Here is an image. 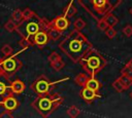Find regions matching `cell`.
Returning <instances> with one entry per match:
<instances>
[{
  "instance_id": "14",
  "label": "cell",
  "mask_w": 132,
  "mask_h": 118,
  "mask_svg": "<svg viewBox=\"0 0 132 118\" xmlns=\"http://www.w3.org/2000/svg\"><path fill=\"white\" fill-rule=\"evenodd\" d=\"M86 86L91 88V89H93V90H95V91H97V92H99V89L101 87V83L97 80V78L95 76H90V78L87 81Z\"/></svg>"
},
{
  "instance_id": "27",
  "label": "cell",
  "mask_w": 132,
  "mask_h": 118,
  "mask_svg": "<svg viewBox=\"0 0 132 118\" xmlns=\"http://www.w3.org/2000/svg\"><path fill=\"white\" fill-rule=\"evenodd\" d=\"M37 14L32 10V9H30V8H25L24 10H23V16H24V19H29V18H32V17H34V16H36Z\"/></svg>"
},
{
  "instance_id": "37",
  "label": "cell",
  "mask_w": 132,
  "mask_h": 118,
  "mask_svg": "<svg viewBox=\"0 0 132 118\" xmlns=\"http://www.w3.org/2000/svg\"><path fill=\"white\" fill-rule=\"evenodd\" d=\"M130 13H131V14H132V7H131V8H130Z\"/></svg>"
},
{
  "instance_id": "24",
  "label": "cell",
  "mask_w": 132,
  "mask_h": 118,
  "mask_svg": "<svg viewBox=\"0 0 132 118\" xmlns=\"http://www.w3.org/2000/svg\"><path fill=\"white\" fill-rule=\"evenodd\" d=\"M19 45H20L21 48L25 49V48H28V47L32 46V45H33V42H32V40L29 39V38H24V37H22L21 40L19 41Z\"/></svg>"
},
{
  "instance_id": "34",
  "label": "cell",
  "mask_w": 132,
  "mask_h": 118,
  "mask_svg": "<svg viewBox=\"0 0 132 118\" xmlns=\"http://www.w3.org/2000/svg\"><path fill=\"white\" fill-rule=\"evenodd\" d=\"M11 117H12L11 111H8L6 109H4V111L0 113V118H11Z\"/></svg>"
},
{
  "instance_id": "12",
  "label": "cell",
  "mask_w": 132,
  "mask_h": 118,
  "mask_svg": "<svg viewBox=\"0 0 132 118\" xmlns=\"http://www.w3.org/2000/svg\"><path fill=\"white\" fill-rule=\"evenodd\" d=\"M80 96H81L82 100H85L89 104H91L94 100L101 97L99 92H97V91H95V90H93V89H91L87 86H84L82 90L80 91Z\"/></svg>"
},
{
  "instance_id": "31",
  "label": "cell",
  "mask_w": 132,
  "mask_h": 118,
  "mask_svg": "<svg viewBox=\"0 0 132 118\" xmlns=\"http://www.w3.org/2000/svg\"><path fill=\"white\" fill-rule=\"evenodd\" d=\"M123 34L126 37H131L132 36V26L131 25H127L123 28Z\"/></svg>"
},
{
  "instance_id": "33",
  "label": "cell",
  "mask_w": 132,
  "mask_h": 118,
  "mask_svg": "<svg viewBox=\"0 0 132 118\" xmlns=\"http://www.w3.org/2000/svg\"><path fill=\"white\" fill-rule=\"evenodd\" d=\"M121 74H124V75H127V76H130L132 77V68L125 65V67L121 70Z\"/></svg>"
},
{
  "instance_id": "6",
  "label": "cell",
  "mask_w": 132,
  "mask_h": 118,
  "mask_svg": "<svg viewBox=\"0 0 132 118\" xmlns=\"http://www.w3.org/2000/svg\"><path fill=\"white\" fill-rule=\"evenodd\" d=\"M91 2L94 10L98 14L104 16L106 13L117 8L122 3V0H91Z\"/></svg>"
},
{
  "instance_id": "13",
  "label": "cell",
  "mask_w": 132,
  "mask_h": 118,
  "mask_svg": "<svg viewBox=\"0 0 132 118\" xmlns=\"http://www.w3.org/2000/svg\"><path fill=\"white\" fill-rule=\"evenodd\" d=\"M26 88L25 83L20 80V79H15L10 83V90L13 94H21Z\"/></svg>"
},
{
  "instance_id": "35",
  "label": "cell",
  "mask_w": 132,
  "mask_h": 118,
  "mask_svg": "<svg viewBox=\"0 0 132 118\" xmlns=\"http://www.w3.org/2000/svg\"><path fill=\"white\" fill-rule=\"evenodd\" d=\"M2 61H3V58H1V57H0V77H1V76H7V75H6V73H5V71H4V69H3ZM7 77H8V76H7ZM9 78H10V77H9Z\"/></svg>"
},
{
  "instance_id": "22",
  "label": "cell",
  "mask_w": 132,
  "mask_h": 118,
  "mask_svg": "<svg viewBox=\"0 0 132 118\" xmlns=\"http://www.w3.org/2000/svg\"><path fill=\"white\" fill-rule=\"evenodd\" d=\"M51 67H52L55 71L59 72V71H61V70L65 67V63L63 62V60H62V58H59V60H57V61H55V62L51 63Z\"/></svg>"
},
{
  "instance_id": "32",
  "label": "cell",
  "mask_w": 132,
  "mask_h": 118,
  "mask_svg": "<svg viewBox=\"0 0 132 118\" xmlns=\"http://www.w3.org/2000/svg\"><path fill=\"white\" fill-rule=\"evenodd\" d=\"M59 58H62L61 57V55L58 53V52H52L48 56H47V60H48V62L50 63H53V62H55V61H57V60H59Z\"/></svg>"
},
{
  "instance_id": "1",
  "label": "cell",
  "mask_w": 132,
  "mask_h": 118,
  "mask_svg": "<svg viewBox=\"0 0 132 118\" xmlns=\"http://www.w3.org/2000/svg\"><path fill=\"white\" fill-rule=\"evenodd\" d=\"M92 47L93 44L89 39L76 29L70 31L59 44L61 51L75 64H77Z\"/></svg>"
},
{
  "instance_id": "23",
  "label": "cell",
  "mask_w": 132,
  "mask_h": 118,
  "mask_svg": "<svg viewBox=\"0 0 132 118\" xmlns=\"http://www.w3.org/2000/svg\"><path fill=\"white\" fill-rule=\"evenodd\" d=\"M80 114V110L76 106H70L67 110V115L71 118H75Z\"/></svg>"
},
{
  "instance_id": "28",
  "label": "cell",
  "mask_w": 132,
  "mask_h": 118,
  "mask_svg": "<svg viewBox=\"0 0 132 118\" xmlns=\"http://www.w3.org/2000/svg\"><path fill=\"white\" fill-rule=\"evenodd\" d=\"M97 27H98V29H99L100 31L105 32V31H106V29H107L109 26H108L107 22L104 19V17H102V18L98 19V22H97Z\"/></svg>"
},
{
  "instance_id": "25",
  "label": "cell",
  "mask_w": 132,
  "mask_h": 118,
  "mask_svg": "<svg viewBox=\"0 0 132 118\" xmlns=\"http://www.w3.org/2000/svg\"><path fill=\"white\" fill-rule=\"evenodd\" d=\"M12 52H13V48H12L9 44H4V45L1 47V53H2L5 57L12 55Z\"/></svg>"
},
{
  "instance_id": "8",
  "label": "cell",
  "mask_w": 132,
  "mask_h": 118,
  "mask_svg": "<svg viewBox=\"0 0 132 118\" xmlns=\"http://www.w3.org/2000/svg\"><path fill=\"white\" fill-rule=\"evenodd\" d=\"M31 40L33 42V45L37 46L38 48H43L48 43V41L51 39L48 37V34H47V31L46 30H40L39 32H37L31 38Z\"/></svg>"
},
{
  "instance_id": "7",
  "label": "cell",
  "mask_w": 132,
  "mask_h": 118,
  "mask_svg": "<svg viewBox=\"0 0 132 118\" xmlns=\"http://www.w3.org/2000/svg\"><path fill=\"white\" fill-rule=\"evenodd\" d=\"M2 66L6 75L8 77H11L22 68V62L16 56L10 55V56H6V58H3Z\"/></svg>"
},
{
  "instance_id": "10",
  "label": "cell",
  "mask_w": 132,
  "mask_h": 118,
  "mask_svg": "<svg viewBox=\"0 0 132 118\" xmlns=\"http://www.w3.org/2000/svg\"><path fill=\"white\" fill-rule=\"evenodd\" d=\"M0 106L8 111H13L19 107V101L15 99L13 93H10L0 102Z\"/></svg>"
},
{
  "instance_id": "3",
  "label": "cell",
  "mask_w": 132,
  "mask_h": 118,
  "mask_svg": "<svg viewBox=\"0 0 132 118\" xmlns=\"http://www.w3.org/2000/svg\"><path fill=\"white\" fill-rule=\"evenodd\" d=\"M78 64L81 66L84 71L89 74L90 76L97 75L103 68L106 66L107 61L104 58V56L96 50L94 47H92L78 62Z\"/></svg>"
},
{
  "instance_id": "15",
  "label": "cell",
  "mask_w": 132,
  "mask_h": 118,
  "mask_svg": "<svg viewBox=\"0 0 132 118\" xmlns=\"http://www.w3.org/2000/svg\"><path fill=\"white\" fill-rule=\"evenodd\" d=\"M47 34H48L50 39L53 40V41H58L59 39H61V38L63 37L62 31L57 30V29H55V28H53V27H51V26H50V28L47 29Z\"/></svg>"
},
{
  "instance_id": "20",
  "label": "cell",
  "mask_w": 132,
  "mask_h": 118,
  "mask_svg": "<svg viewBox=\"0 0 132 118\" xmlns=\"http://www.w3.org/2000/svg\"><path fill=\"white\" fill-rule=\"evenodd\" d=\"M120 81L123 83L125 89H128L131 85H132V77L130 76H127V75H124V74H121V76L119 77Z\"/></svg>"
},
{
  "instance_id": "39",
  "label": "cell",
  "mask_w": 132,
  "mask_h": 118,
  "mask_svg": "<svg viewBox=\"0 0 132 118\" xmlns=\"http://www.w3.org/2000/svg\"><path fill=\"white\" fill-rule=\"evenodd\" d=\"M77 1H81V0H77Z\"/></svg>"
},
{
  "instance_id": "36",
  "label": "cell",
  "mask_w": 132,
  "mask_h": 118,
  "mask_svg": "<svg viewBox=\"0 0 132 118\" xmlns=\"http://www.w3.org/2000/svg\"><path fill=\"white\" fill-rule=\"evenodd\" d=\"M127 66H129V67H131L132 68V58H130L128 62H127V64H126Z\"/></svg>"
},
{
  "instance_id": "2",
  "label": "cell",
  "mask_w": 132,
  "mask_h": 118,
  "mask_svg": "<svg viewBox=\"0 0 132 118\" xmlns=\"http://www.w3.org/2000/svg\"><path fill=\"white\" fill-rule=\"evenodd\" d=\"M63 102L64 97L62 95L50 92L47 94L37 95L31 103V106L41 117H48L63 104Z\"/></svg>"
},
{
  "instance_id": "11",
  "label": "cell",
  "mask_w": 132,
  "mask_h": 118,
  "mask_svg": "<svg viewBox=\"0 0 132 118\" xmlns=\"http://www.w3.org/2000/svg\"><path fill=\"white\" fill-rule=\"evenodd\" d=\"M10 80L7 76H1L0 77V102L7 96L8 94L12 93L10 90Z\"/></svg>"
},
{
  "instance_id": "19",
  "label": "cell",
  "mask_w": 132,
  "mask_h": 118,
  "mask_svg": "<svg viewBox=\"0 0 132 118\" xmlns=\"http://www.w3.org/2000/svg\"><path fill=\"white\" fill-rule=\"evenodd\" d=\"M16 28H18V23H16L15 21H13L12 18L8 19V21L5 23V25H4V29H5L7 32H9V33L14 32V31L16 30Z\"/></svg>"
},
{
  "instance_id": "26",
  "label": "cell",
  "mask_w": 132,
  "mask_h": 118,
  "mask_svg": "<svg viewBox=\"0 0 132 118\" xmlns=\"http://www.w3.org/2000/svg\"><path fill=\"white\" fill-rule=\"evenodd\" d=\"M73 26H74V29H76V30H79V31H81L86 26H87V24H86V22L81 18V17H78V18H76L75 21H74V23H73Z\"/></svg>"
},
{
  "instance_id": "18",
  "label": "cell",
  "mask_w": 132,
  "mask_h": 118,
  "mask_svg": "<svg viewBox=\"0 0 132 118\" xmlns=\"http://www.w3.org/2000/svg\"><path fill=\"white\" fill-rule=\"evenodd\" d=\"M103 17H104V19L107 22V24H108L109 27H114V26L119 23L118 17H117L112 12H108V13H106Z\"/></svg>"
},
{
  "instance_id": "4",
  "label": "cell",
  "mask_w": 132,
  "mask_h": 118,
  "mask_svg": "<svg viewBox=\"0 0 132 118\" xmlns=\"http://www.w3.org/2000/svg\"><path fill=\"white\" fill-rule=\"evenodd\" d=\"M48 28H50V21L36 15L32 18L24 19L23 22L19 23L15 31L18 32L19 35H21V37L31 39L40 30L47 31Z\"/></svg>"
},
{
  "instance_id": "38",
  "label": "cell",
  "mask_w": 132,
  "mask_h": 118,
  "mask_svg": "<svg viewBox=\"0 0 132 118\" xmlns=\"http://www.w3.org/2000/svg\"><path fill=\"white\" fill-rule=\"evenodd\" d=\"M130 97H131V99H132V91H131V92H130Z\"/></svg>"
},
{
  "instance_id": "30",
  "label": "cell",
  "mask_w": 132,
  "mask_h": 118,
  "mask_svg": "<svg viewBox=\"0 0 132 118\" xmlns=\"http://www.w3.org/2000/svg\"><path fill=\"white\" fill-rule=\"evenodd\" d=\"M105 35H106V37H107L108 39H112V38L116 37L117 31L113 29V27H108V28L106 29V31H105Z\"/></svg>"
},
{
  "instance_id": "29",
  "label": "cell",
  "mask_w": 132,
  "mask_h": 118,
  "mask_svg": "<svg viewBox=\"0 0 132 118\" xmlns=\"http://www.w3.org/2000/svg\"><path fill=\"white\" fill-rule=\"evenodd\" d=\"M112 87H113L118 92H122V91H124V90H125V87H124L123 83L120 81V79H119V78H118V79H116V80L112 82Z\"/></svg>"
},
{
  "instance_id": "5",
  "label": "cell",
  "mask_w": 132,
  "mask_h": 118,
  "mask_svg": "<svg viewBox=\"0 0 132 118\" xmlns=\"http://www.w3.org/2000/svg\"><path fill=\"white\" fill-rule=\"evenodd\" d=\"M54 86H55V83L52 82L45 75H40L32 82L31 89L37 95H42V94H47L52 92V89L54 88Z\"/></svg>"
},
{
  "instance_id": "21",
  "label": "cell",
  "mask_w": 132,
  "mask_h": 118,
  "mask_svg": "<svg viewBox=\"0 0 132 118\" xmlns=\"http://www.w3.org/2000/svg\"><path fill=\"white\" fill-rule=\"evenodd\" d=\"M11 18L13 21H15L18 24L23 22L24 21V16H23V10L21 9H14L12 11V14H11Z\"/></svg>"
},
{
  "instance_id": "17",
  "label": "cell",
  "mask_w": 132,
  "mask_h": 118,
  "mask_svg": "<svg viewBox=\"0 0 132 118\" xmlns=\"http://www.w3.org/2000/svg\"><path fill=\"white\" fill-rule=\"evenodd\" d=\"M89 78H90V75L85 72V73H80V74L76 75L75 78H74V81H75L76 84H78L79 86H82L84 87V86H86L87 81H88Z\"/></svg>"
},
{
  "instance_id": "9",
  "label": "cell",
  "mask_w": 132,
  "mask_h": 118,
  "mask_svg": "<svg viewBox=\"0 0 132 118\" xmlns=\"http://www.w3.org/2000/svg\"><path fill=\"white\" fill-rule=\"evenodd\" d=\"M50 26L63 32V31L67 30L69 28L70 22H69V19H68L67 16H65L64 14H62V15H58L54 19L50 21Z\"/></svg>"
},
{
  "instance_id": "16",
  "label": "cell",
  "mask_w": 132,
  "mask_h": 118,
  "mask_svg": "<svg viewBox=\"0 0 132 118\" xmlns=\"http://www.w3.org/2000/svg\"><path fill=\"white\" fill-rule=\"evenodd\" d=\"M76 12H77V9H76V7L74 6L73 1H70V3H68L67 6L63 9V14H64L65 16H67V17L73 16Z\"/></svg>"
}]
</instances>
